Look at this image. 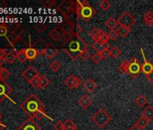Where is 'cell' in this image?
<instances>
[{
  "label": "cell",
  "mask_w": 153,
  "mask_h": 130,
  "mask_svg": "<svg viewBox=\"0 0 153 130\" xmlns=\"http://www.w3.org/2000/svg\"><path fill=\"white\" fill-rule=\"evenodd\" d=\"M108 36H109V39H110V40H112V41H115V40H117V38L119 37V34H118L117 30L115 29V30H112V31H110V32H109V34H108Z\"/></svg>",
  "instance_id": "40"
},
{
  "label": "cell",
  "mask_w": 153,
  "mask_h": 130,
  "mask_svg": "<svg viewBox=\"0 0 153 130\" xmlns=\"http://www.w3.org/2000/svg\"><path fill=\"white\" fill-rule=\"evenodd\" d=\"M147 98L143 95V94H140V95H139L137 98H136V99H135V103H136V105L138 106V107H140V108H143V107H145V105L147 104Z\"/></svg>",
  "instance_id": "26"
},
{
  "label": "cell",
  "mask_w": 153,
  "mask_h": 130,
  "mask_svg": "<svg viewBox=\"0 0 153 130\" xmlns=\"http://www.w3.org/2000/svg\"><path fill=\"white\" fill-rule=\"evenodd\" d=\"M91 104H92V99H91L88 95H83V96L79 99V107H80L82 109H84V110L88 109V108L91 106Z\"/></svg>",
  "instance_id": "19"
},
{
  "label": "cell",
  "mask_w": 153,
  "mask_h": 130,
  "mask_svg": "<svg viewBox=\"0 0 153 130\" xmlns=\"http://www.w3.org/2000/svg\"><path fill=\"white\" fill-rule=\"evenodd\" d=\"M88 44L84 41L80 35H76L71 42L68 43L67 48H62V51L67 53L73 61H76L80 58L81 53L88 50Z\"/></svg>",
  "instance_id": "2"
},
{
  "label": "cell",
  "mask_w": 153,
  "mask_h": 130,
  "mask_svg": "<svg viewBox=\"0 0 153 130\" xmlns=\"http://www.w3.org/2000/svg\"><path fill=\"white\" fill-rule=\"evenodd\" d=\"M105 26H106L108 29H110V31H112V30H115L116 25H117V22H116V20H115L114 18L109 17V18L105 21Z\"/></svg>",
  "instance_id": "27"
},
{
  "label": "cell",
  "mask_w": 153,
  "mask_h": 130,
  "mask_svg": "<svg viewBox=\"0 0 153 130\" xmlns=\"http://www.w3.org/2000/svg\"><path fill=\"white\" fill-rule=\"evenodd\" d=\"M83 87L84 89L89 92V93H93L97 90V83L91 78H88L84 82H83Z\"/></svg>",
  "instance_id": "17"
},
{
  "label": "cell",
  "mask_w": 153,
  "mask_h": 130,
  "mask_svg": "<svg viewBox=\"0 0 153 130\" xmlns=\"http://www.w3.org/2000/svg\"><path fill=\"white\" fill-rule=\"evenodd\" d=\"M7 54V52L6 49H2L0 48V58H5V56Z\"/></svg>",
  "instance_id": "47"
},
{
  "label": "cell",
  "mask_w": 153,
  "mask_h": 130,
  "mask_svg": "<svg viewBox=\"0 0 153 130\" xmlns=\"http://www.w3.org/2000/svg\"><path fill=\"white\" fill-rule=\"evenodd\" d=\"M140 51H141V55L143 58V63L141 65V72L146 77H149L153 72V64L146 59L145 54H144V51L142 48H140Z\"/></svg>",
  "instance_id": "12"
},
{
  "label": "cell",
  "mask_w": 153,
  "mask_h": 130,
  "mask_svg": "<svg viewBox=\"0 0 153 130\" xmlns=\"http://www.w3.org/2000/svg\"><path fill=\"white\" fill-rule=\"evenodd\" d=\"M141 65L142 64L139 61V60L136 57H133L132 60L130 61L128 74L133 79L138 78L141 73Z\"/></svg>",
  "instance_id": "7"
},
{
  "label": "cell",
  "mask_w": 153,
  "mask_h": 130,
  "mask_svg": "<svg viewBox=\"0 0 153 130\" xmlns=\"http://www.w3.org/2000/svg\"><path fill=\"white\" fill-rule=\"evenodd\" d=\"M16 60H18L22 63H24V62H25L27 61L26 54H25V49L16 51Z\"/></svg>",
  "instance_id": "28"
},
{
  "label": "cell",
  "mask_w": 153,
  "mask_h": 130,
  "mask_svg": "<svg viewBox=\"0 0 153 130\" xmlns=\"http://www.w3.org/2000/svg\"><path fill=\"white\" fill-rule=\"evenodd\" d=\"M64 35H65V33H64V31L62 30V28H61V26H60L59 25H56V26L49 33L50 38L52 39V40L55 41V42H58V41L62 40L63 37H64Z\"/></svg>",
  "instance_id": "13"
},
{
  "label": "cell",
  "mask_w": 153,
  "mask_h": 130,
  "mask_svg": "<svg viewBox=\"0 0 153 130\" xmlns=\"http://www.w3.org/2000/svg\"><path fill=\"white\" fill-rule=\"evenodd\" d=\"M76 18L79 19H83L84 21L88 22L97 13V10L89 4L88 1L87 0H83V1H80V0H78L76 1Z\"/></svg>",
  "instance_id": "3"
},
{
  "label": "cell",
  "mask_w": 153,
  "mask_h": 130,
  "mask_svg": "<svg viewBox=\"0 0 153 130\" xmlns=\"http://www.w3.org/2000/svg\"><path fill=\"white\" fill-rule=\"evenodd\" d=\"M117 25L122 26V27H126V28H131V26H133L136 23V19L135 17L128 11L123 12L116 20Z\"/></svg>",
  "instance_id": "6"
},
{
  "label": "cell",
  "mask_w": 153,
  "mask_h": 130,
  "mask_svg": "<svg viewBox=\"0 0 153 130\" xmlns=\"http://www.w3.org/2000/svg\"><path fill=\"white\" fill-rule=\"evenodd\" d=\"M65 130H76V125L71 119H66L64 122Z\"/></svg>",
  "instance_id": "29"
},
{
  "label": "cell",
  "mask_w": 153,
  "mask_h": 130,
  "mask_svg": "<svg viewBox=\"0 0 153 130\" xmlns=\"http://www.w3.org/2000/svg\"><path fill=\"white\" fill-rule=\"evenodd\" d=\"M147 78H148V80L149 81V82L152 83V85H153V72H152L149 77H147Z\"/></svg>",
  "instance_id": "49"
},
{
  "label": "cell",
  "mask_w": 153,
  "mask_h": 130,
  "mask_svg": "<svg viewBox=\"0 0 153 130\" xmlns=\"http://www.w3.org/2000/svg\"><path fill=\"white\" fill-rule=\"evenodd\" d=\"M9 28L5 24H0V37H7Z\"/></svg>",
  "instance_id": "35"
},
{
  "label": "cell",
  "mask_w": 153,
  "mask_h": 130,
  "mask_svg": "<svg viewBox=\"0 0 153 130\" xmlns=\"http://www.w3.org/2000/svg\"><path fill=\"white\" fill-rule=\"evenodd\" d=\"M35 29H36V31L39 32V33H43V32L47 29V26H46V25H44L43 23H39V24H37V25H35Z\"/></svg>",
  "instance_id": "42"
},
{
  "label": "cell",
  "mask_w": 153,
  "mask_h": 130,
  "mask_svg": "<svg viewBox=\"0 0 153 130\" xmlns=\"http://www.w3.org/2000/svg\"><path fill=\"white\" fill-rule=\"evenodd\" d=\"M1 118H2V114L0 113V120H1Z\"/></svg>",
  "instance_id": "53"
},
{
  "label": "cell",
  "mask_w": 153,
  "mask_h": 130,
  "mask_svg": "<svg viewBox=\"0 0 153 130\" xmlns=\"http://www.w3.org/2000/svg\"><path fill=\"white\" fill-rule=\"evenodd\" d=\"M143 22L145 23L146 25L151 26L153 25V12L152 11H147L144 13L142 16Z\"/></svg>",
  "instance_id": "24"
},
{
  "label": "cell",
  "mask_w": 153,
  "mask_h": 130,
  "mask_svg": "<svg viewBox=\"0 0 153 130\" xmlns=\"http://www.w3.org/2000/svg\"><path fill=\"white\" fill-rule=\"evenodd\" d=\"M141 117H145L149 121H151L153 119V107L152 106H147L141 112Z\"/></svg>",
  "instance_id": "20"
},
{
  "label": "cell",
  "mask_w": 153,
  "mask_h": 130,
  "mask_svg": "<svg viewBox=\"0 0 153 130\" xmlns=\"http://www.w3.org/2000/svg\"><path fill=\"white\" fill-rule=\"evenodd\" d=\"M56 0H42V1H41V4L44 7H52L53 6L56 5Z\"/></svg>",
  "instance_id": "38"
},
{
  "label": "cell",
  "mask_w": 153,
  "mask_h": 130,
  "mask_svg": "<svg viewBox=\"0 0 153 130\" xmlns=\"http://www.w3.org/2000/svg\"><path fill=\"white\" fill-rule=\"evenodd\" d=\"M91 54H90V52L88 51V50H86V51H84L82 53H81V56H80V59L82 60V61H88L89 59H91Z\"/></svg>",
  "instance_id": "41"
},
{
  "label": "cell",
  "mask_w": 153,
  "mask_h": 130,
  "mask_svg": "<svg viewBox=\"0 0 153 130\" xmlns=\"http://www.w3.org/2000/svg\"><path fill=\"white\" fill-rule=\"evenodd\" d=\"M5 128H6V125L4 123H2L1 120H0V130H3Z\"/></svg>",
  "instance_id": "51"
},
{
  "label": "cell",
  "mask_w": 153,
  "mask_h": 130,
  "mask_svg": "<svg viewBox=\"0 0 153 130\" xmlns=\"http://www.w3.org/2000/svg\"><path fill=\"white\" fill-rule=\"evenodd\" d=\"M129 64H130V61L129 60H124L121 62V64L118 67V71L120 72V74L122 75H126L128 74V69H129Z\"/></svg>",
  "instance_id": "22"
},
{
  "label": "cell",
  "mask_w": 153,
  "mask_h": 130,
  "mask_svg": "<svg viewBox=\"0 0 153 130\" xmlns=\"http://www.w3.org/2000/svg\"><path fill=\"white\" fill-rule=\"evenodd\" d=\"M57 10L67 20V19L69 18V16L71 15L76 14V2L72 1V0H64V1H62L59 5Z\"/></svg>",
  "instance_id": "5"
},
{
  "label": "cell",
  "mask_w": 153,
  "mask_h": 130,
  "mask_svg": "<svg viewBox=\"0 0 153 130\" xmlns=\"http://www.w3.org/2000/svg\"><path fill=\"white\" fill-rule=\"evenodd\" d=\"M99 7L103 11H107L111 7V3L108 1V0H102V1L99 3Z\"/></svg>",
  "instance_id": "37"
},
{
  "label": "cell",
  "mask_w": 153,
  "mask_h": 130,
  "mask_svg": "<svg viewBox=\"0 0 153 130\" xmlns=\"http://www.w3.org/2000/svg\"><path fill=\"white\" fill-rule=\"evenodd\" d=\"M54 129L55 130H65V126H64V123L60 120L57 121L54 124Z\"/></svg>",
  "instance_id": "46"
},
{
  "label": "cell",
  "mask_w": 153,
  "mask_h": 130,
  "mask_svg": "<svg viewBox=\"0 0 153 130\" xmlns=\"http://www.w3.org/2000/svg\"><path fill=\"white\" fill-rule=\"evenodd\" d=\"M59 52V50L58 48L55 47H51V46H48L46 48H44L42 52H41V55L43 54L45 55L48 59H53L55 56H57Z\"/></svg>",
  "instance_id": "16"
},
{
  "label": "cell",
  "mask_w": 153,
  "mask_h": 130,
  "mask_svg": "<svg viewBox=\"0 0 153 130\" xmlns=\"http://www.w3.org/2000/svg\"><path fill=\"white\" fill-rule=\"evenodd\" d=\"M4 62H5V58H0V66H2Z\"/></svg>",
  "instance_id": "52"
},
{
  "label": "cell",
  "mask_w": 153,
  "mask_h": 130,
  "mask_svg": "<svg viewBox=\"0 0 153 130\" xmlns=\"http://www.w3.org/2000/svg\"><path fill=\"white\" fill-rule=\"evenodd\" d=\"M76 25V23L70 21L69 19H67L64 23L60 24L59 25L61 26V28L65 34H70V33H75Z\"/></svg>",
  "instance_id": "18"
},
{
  "label": "cell",
  "mask_w": 153,
  "mask_h": 130,
  "mask_svg": "<svg viewBox=\"0 0 153 130\" xmlns=\"http://www.w3.org/2000/svg\"><path fill=\"white\" fill-rule=\"evenodd\" d=\"M100 56H101L102 60H106L107 58H109V56H111L110 55V49L107 48V49L104 50L102 52H100Z\"/></svg>",
  "instance_id": "45"
},
{
  "label": "cell",
  "mask_w": 153,
  "mask_h": 130,
  "mask_svg": "<svg viewBox=\"0 0 153 130\" xmlns=\"http://www.w3.org/2000/svg\"><path fill=\"white\" fill-rule=\"evenodd\" d=\"M101 56H100V53H97V52H95L92 56H91V61L95 63V64H97L100 62L101 61Z\"/></svg>",
  "instance_id": "43"
},
{
  "label": "cell",
  "mask_w": 153,
  "mask_h": 130,
  "mask_svg": "<svg viewBox=\"0 0 153 130\" xmlns=\"http://www.w3.org/2000/svg\"><path fill=\"white\" fill-rule=\"evenodd\" d=\"M109 36H108V34H106L105 31L101 30L99 31V34L97 35V37L96 38V40L94 42H97V43H108L109 42Z\"/></svg>",
  "instance_id": "23"
},
{
  "label": "cell",
  "mask_w": 153,
  "mask_h": 130,
  "mask_svg": "<svg viewBox=\"0 0 153 130\" xmlns=\"http://www.w3.org/2000/svg\"><path fill=\"white\" fill-rule=\"evenodd\" d=\"M22 34H23V29L20 26H17V27H16L15 30H13L8 34V36L7 37V39L10 43V44L13 46L16 43H17L19 41V39L21 38Z\"/></svg>",
  "instance_id": "14"
},
{
  "label": "cell",
  "mask_w": 153,
  "mask_h": 130,
  "mask_svg": "<svg viewBox=\"0 0 153 130\" xmlns=\"http://www.w3.org/2000/svg\"><path fill=\"white\" fill-rule=\"evenodd\" d=\"M41 76V75H40ZM40 76L39 77H37V78H35L30 84L32 85V87L33 88V89H35V90H38V89H40Z\"/></svg>",
  "instance_id": "44"
},
{
  "label": "cell",
  "mask_w": 153,
  "mask_h": 130,
  "mask_svg": "<svg viewBox=\"0 0 153 130\" xmlns=\"http://www.w3.org/2000/svg\"><path fill=\"white\" fill-rule=\"evenodd\" d=\"M117 30V32H118V34H119V36L120 37H122V38H126L127 37V35L130 34V32H131V29L130 28H126V27H122V26H120L118 29H116Z\"/></svg>",
  "instance_id": "34"
},
{
  "label": "cell",
  "mask_w": 153,
  "mask_h": 130,
  "mask_svg": "<svg viewBox=\"0 0 153 130\" xmlns=\"http://www.w3.org/2000/svg\"><path fill=\"white\" fill-rule=\"evenodd\" d=\"M49 67L50 69L53 72H57L60 70L61 68V64L59 61H52L50 64H49Z\"/></svg>",
  "instance_id": "33"
},
{
  "label": "cell",
  "mask_w": 153,
  "mask_h": 130,
  "mask_svg": "<svg viewBox=\"0 0 153 130\" xmlns=\"http://www.w3.org/2000/svg\"><path fill=\"white\" fill-rule=\"evenodd\" d=\"M12 92V87L8 83H7L6 81L0 80V103H2L6 99L9 98Z\"/></svg>",
  "instance_id": "9"
},
{
  "label": "cell",
  "mask_w": 153,
  "mask_h": 130,
  "mask_svg": "<svg viewBox=\"0 0 153 130\" xmlns=\"http://www.w3.org/2000/svg\"><path fill=\"white\" fill-rule=\"evenodd\" d=\"M129 130H143V129H141L139 126H137L136 124H134Z\"/></svg>",
  "instance_id": "48"
},
{
  "label": "cell",
  "mask_w": 153,
  "mask_h": 130,
  "mask_svg": "<svg viewBox=\"0 0 153 130\" xmlns=\"http://www.w3.org/2000/svg\"><path fill=\"white\" fill-rule=\"evenodd\" d=\"M20 108L25 113L33 119L42 120L43 118H49L50 120H53V118L49 117L46 113L43 102L34 94H31L25 100H24Z\"/></svg>",
  "instance_id": "1"
},
{
  "label": "cell",
  "mask_w": 153,
  "mask_h": 130,
  "mask_svg": "<svg viewBox=\"0 0 153 130\" xmlns=\"http://www.w3.org/2000/svg\"><path fill=\"white\" fill-rule=\"evenodd\" d=\"M22 76L25 80H26L29 83H31L35 78L40 76V73L36 68L33 66H28L22 73Z\"/></svg>",
  "instance_id": "11"
},
{
  "label": "cell",
  "mask_w": 153,
  "mask_h": 130,
  "mask_svg": "<svg viewBox=\"0 0 153 130\" xmlns=\"http://www.w3.org/2000/svg\"><path fill=\"white\" fill-rule=\"evenodd\" d=\"M121 53H122V51H121V49H120L119 47H117V46H114V47H112V48L110 49V55H111L113 58H114V59L118 58V57L121 55Z\"/></svg>",
  "instance_id": "36"
},
{
  "label": "cell",
  "mask_w": 153,
  "mask_h": 130,
  "mask_svg": "<svg viewBox=\"0 0 153 130\" xmlns=\"http://www.w3.org/2000/svg\"><path fill=\"white\" fill-rule=\"evenodd\" d=\"M92 48L96 51V52L100 53V52H102L104 50L109 48V43H97V42H94L93 44H92Z\"/></svg>",
  "instance_id": "21"
},
{
  "label": "cell",
  "mask_w": 153,
  "mask_h": 130,
  "mask_svg": "<svg viewBox=\"0 0 153 130\" xmlns=\"http://www.w3.org/2000/svg\"><path fill=\"white\" fill-rule=\"evenodd\" d=\"M149 122H150V121H149V120H148V119H146L145 117H140L136 121V123H135V124H136L137 126H139L141 129H143V130H144V129L148 126V125L149 124Z\"/></svg>",
  "instance_id": "31"
},
{
  "label": "cell",
  "mask_w": 153,
  "mask_h": 130,
  "mask_svg": "<svg viewBox=\"0 0 153 130\" xmlns=\"http://www.w3.org/2000/svg\"><path fill=\"white\" fill-rule=\"evenodd\" d=\"M99 31H100V29L99 28H97V27H94V28H92L91 29V31L88 33V35L95 41L96 40V38L97 37V35H98V34H99Z\"/></svg>",
  "instance_id": "39"
},
{
  "label": "cell",
  "mask_w": 153,
  "mask_h": 130,
  "mask_svg": "<svg viewBox=\"0 0 153 130\" xmlns=\"http://www.w3.org/2000/svg\"><path fill=\"white\" fill-rule=\"evenodd\" d=\"M51 83V80L46 75H41L40 76V89L45 90Z\"/></svg>",
  "instance_id": "25"
},
{
  "label": "cell",
  "mask_w": 153,
  "mask_h": 130,
  "mask_svg": "<svg viewBox=\"0 0 153 130\" xmlns=\"http://www.w3.org/2000/svg\"><path fill=\"white\" fill-rule=\"evenodd\" d=\"M91 120L99 127V128H105L111 121L112 117L111 115L105 110L104 108H99L92 117Z\"/></svg>",
  "instance_id": "4"
},
{
  "label": "cell",
  "mask_w": 153,
  "mask_h": 130,
  "mask_svg": "<svg viewBox=\"0 0 153 130\" xmlns=\"http://www.w3.org/2000/svg\"><path fill=\"white\" fill-rule=\"evenodd\" d=\"M25 54H26L27 61H33L39 55H41V52L33 46H29V47L25 48Z\"/></svg>",
  "instance_id": "15"
},
{
  "label": "cell",
  "mask_w": 153,
  "mask_h": 130,
  "mask_svg": "<svg viewBox=\"0 0 153 130\" xmlns=\"http://www.w3.org/2000/svg\"><path fill=\"white\" fill-rule=\"evenodd\" d=\"M7 2L5 1H0V7H7Z\"/></svg>",
  "instance_id": "50"
},
{
  "label": "cell",
  "mask_w": 153,
  "mask_h": 130,
  "mask_svg": "<svg viewBox=\"0 0 153 130\" xmlns=\"http://www.w3.org/2000/svg\"><path fill=\"white\" fill-rule=\"evenodd\" d=\"M16 60V51L9 52L5 56V61H7L8 63H13V62H15Z\"/></svg>",
  "instance_id": "30"
},
{
  "label": "cell",
  "mask_w": 153,
  "mask_h": 130,
  "mask_svg": "<svg viewBox=\"0 0 153 130\" xmlns=\"http://www.w3.org/2000/svg\"><path fill=\"white\" fill-rule=\"evenodd\" d=\"M16 130H42V128L36 123L33 118L29 117L25 120L22 125H20L16 128Z\"/></svg>",
  "instance_id": "10"
},
{
  "label": "cell",
  "mask_w": 153,
  "mask_h": 130,
  "mask_svg": "<svg viewBox=\"0 0 153 130\" xmlns=\"http://www.w3.org/2000/svg\"><path fill=\"white\" fill-rule=\"evenodd\" d=\"M64 84L69 90H75V89H78L79 87H80L81 85H83V81L78 76H76V75H69L64 81Z\"/></svg>",
  "instance_id": "8"
},
{
  "label": "cell",
  "mask_w": 153,
  "mask_h": 130,
  "mask_svg": "<svg viewBox=\"0 0 153 130\" xmlns=\"http://www.w3.org/2000/svg\"><path fill=\"white\" fill-rule=\"evenodd\" d=\"M11 72L5 67L0 66V80L2 81H6L9 76H10Z\"/></svg>",
  "instance_id": "32"
}]
</instances>
